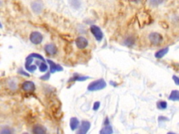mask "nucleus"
Wrapping results in <instances>:
<instances>
[{
    "mask_svg": "<svg viewBox=\"0 0 179 134\" xmlns=\"http://www.w3.org/2000/svg\"><path fill=\"white\" fill-rule=\"evenodd\" d=\"M106 87V83L104 79H99L95 81H93L88 85V90L89 91H98L104 89Z\"/></svg>",
    "mask_w": 179,
    "mask_h": 134,
    "instance_id": "f257e3e1",
    "label": "nucleus"
},
{
    "mask_svg": "<svg viewBox=\"0 0 179 134\" xmlns=\"http://www.w3.org/2000/svg\"><path fill=\"white\" fill-rule=\"evenodd\" d=\"M149 39L152 45H157L160 44L163 41V37L160 34L157 32L150 33L149 36Z\"/></svg>",
    "mask_w": 179,
    "mask_h": 134,
    "instance_id": "f03ea898",
    "label": "nucleus"
},
{
    "mask_svg": "<svg viewBox=\"0 0 179 134\" xmlns=\"http://www.w3.org/2000/svg\"><path fill=\"white\" fill-rule=\"evenodd\" d=\"M90 32H92L93 36L95 37L97 41H102L103 39V33H102L101 29H100L98 26L96 25H92L90 27Z\"/></svg>",
    "mask_w": 179,
    "mask_h": 134,
    "instance_id": "7ed1b4c3",
    "label": "nucleus"
},
{
    "mask_svg": "<svg viewBox=\"0 0 179 134\" xmlns=\"http://www.w3.org/2000/svg\"><path fill=\"white\" fill-rule=\"evenodd\" d=\"M30 39L32 44L35 45L40 44L43 41V36L41 34L38 32H33L30 34Z\"/></svg>",
    "mask_w": 179,
    "mask_h": 134,
    "instance_id": "20e7f679",
    "label": "nucleus"
},
{
    "mask_svg": "<svg viewBox=\"0 0 179 134\" xmlns=\"http://www.w3.org/2000/svg\"><path fill=\"white\" fill-rule=\"evenodd\" d=\"M31 7H32L33 12H34L35 13H40L44 9V3L41 0H36L32 2Z\"/></svg>",
    "mask_w": 179,
    "mask_h": 134,
    "instance_id": "39448f33",
    "label": "nucleus"
},
{
    "mask_svg": "<svg viewBox=\"0 0 179 134\" xmlns=\"http://www.w3.org/2000/svg\"><path fill=\"white\" fill-rule=\"evenodd\" d=\"M76 45L78 48L84 49L88 45V41L83 37H79L76 39Z\"/></svg>",
    "mask_w": 179,
    "mask_h": 134,
    "instance_id": "423d86ee",
    "label": "nucleus"
},
{
    "mask_svg": "<svg viewBox=\"0 0 179 134\" xmlns=\"http://www.w3.org/2000/svg\"><path fill=\"white\" fill-rule=\"evenodd\" d=\"M48 63L50 64V73H53L56 71H62L63 70V67H62L59 64H57L55 63H54L53 62L52 60H50V59H47Z\"/></svg>",
    "mask_w": 179,
    "mask_h": 134,
    "instance_id": "0eeeda50",
    "label": "nucleus"
},
{
    "mask_svg": "<svg viewBox=\"0 0 179 134\" xmlns=\"http://www.w3.org/2000/svg\"><path fill=\"white\" fill-rule=\"evenodd\" d=\"M22 88L25 92H32L35 90V85L32 81H25L23 83Z\"/></svg>",
    "mask_w": 179,
    "mask_h": 134,
    "instance_id": "6e6552de",
    "label": "nucleus"
},
{
    "mask_svg": "<svg viewBox=\"0 0 179 134\" xmlns=\"http://www.w3.org/2000/svg\"><path fill=\"white\" fill-rule=\"evenodd\" d=\"M90 128V123L88 121H83L77 134H86Z\"/></svg>",
    "mask_w": 179,
    "mask_h": 134,
    "instance_id": "1a4fd4ad",
    "label": "nucleus"
},
{
    "mask_svg": "<svg viewBox=\"0 0 179 134\" xmlns=\"http://www.w3.org/2000/svg\"><path fill=\"white\" fill-rule=\"evenodd\" d=\"M45 51L50 55H53L57 53V47L54 44H47L44 48Z\"/></svg>",
    "mask_w": 179,
    "mask_h": 134,
    "instance_id": "9d476101",
    "label": "nucleus"
},
{
    "mask_svg": "<svg viewBox=\"0 0 179 134\" xmlns=\"http://www.w3.org/2000/svg\"><path fill=\"white\" fill-rule=\"evenodd\" d=\"M34 134H46V129L41 125H36L33 129Z\"/></svg>",
    "mask_w": 179,
    "mask_h": 134,
    "instance_id": "9b49d317",
    "label": "nucleus"
},
{
    "mask_svg": "<svg viewBox=\"0 0 179 134\" xmlns=\"http://www.w3.org/2000/svg\"><path fill=\"white\" fill-rule=\"evenodd\" d=\"M169 51V48H163V49H161L158 50V51L156 52V54H155V57H156L157 59H160L162 58Z\"/></svg>",
    "mask_w": 179,
    "mask_h": 134,
    "instance_id": "f8f14e48",
    "label": "nucleus"
},
{
    "mask_svg": "<svg viewBox=\"0 0 179 134\" xmlns=\"http://www.w3.org/2000/svg\"><path fill=\"white\" fill-rule=\"evenodd\" d=\"M169 99L173 101H176V100H179V91L178 90H173L171 92L170 95L169 97Z\"/></svg>",
    "mask_w": 179,
    "mask_h": 134,
    "instance_id": "ddd939ff",
    "label": "nucleus"
},
{
    "mask_svg": "<svg viewBox=\"0 0 179 134\" xmlns=\"http://www.w3.org/2000/svg\"><path fill=\"white\" fill-rule=\"evenodd\" d=\"M78 124H79V122H78V119L76 117H72L70 119V127L71 130H75L76 129H77Z\"/></svg>",
    "mask_w": 179,
    "mask_h": 134,
    "instance_id": "4468645a",
    "label": "nucleus"
},
{
    "mask_svg": "<svg viewBox=\"0 0 179 134\" xmlns=\"http://www.w3.org/2000/svg\"><path fill=\"white\" fill-rule=\"evenodd\" d=\"M88 78H89L88 76H81L78 74H75L70 81H84L88 80Z\"/></svg>",
    "mask_w": 179,
    "mask_h": 134,
    "instance_id": "2eb2a0df",
    "label": "nucleus"
},
{
    "mask_svg": "<svg viewBox=\"0 0 179 134\" xmlns=\"http://www.w3.org/2000/svg\"><path fill=\"white\" fill-rule=\"evenodd\" d=\"M113 133V129L112 126L109 125H106L104 128H103L100 131V134H112Z\"/></svg>",
    "mask_w": 179,
    "mask_h": 134,
    "instance_id": "dca6fc26",
    "label": "nucleus"
},
{
    "mask_svg": "<svg viewBox=\"0 0 179 134\" xmlns=\"http://www.w3.org/2000/svg\"><path fill=\"white\" fill-rule=\"evenodd\" d=\"M157 108L160 110H164L167 108V103L164 100H160V101H158L157 104Z\"/></svg>",
    "mask_w": 179,
    "mask_h": 134,
    "instance_id": "f3484780",
    "label": "nucleus"
},
{
    "mask_svg": "<svg viewBox=\"0 0 179 134\" xmlns=\"http://www.w3.org/2000/svg\"><path fill=\"white\" fill-rule=\"evenodd\" d=\"M70 3L71 4V6L76 9H79V7L81 6V2L80 1H78V0H70Z\"/></svg>",
    "mask_w": 179,
    "mask_h": 134,
    "instance_id": "a211bd4d",
    "label": "nucleus"
},
{
    "mask_svg": "<svg viewBox=\"0 0 179 134\" xmlns=\"http://www.w3.org/2000/svg\"><path fill=\"white\" fill-rule=\"evenodd\" d=\"M164 0H149V4L152 6H157L163 2Z\"/></svg>",
    "mask_w": 179,
    "mask_h": 134,
    "instance_id": "6ab92c4d",
    "label": "nucleus"
},
{
    "mask_svg": "<svg viewBox=\"0 0 179 134\" xmlns=\"http://www.w3.org/2000/svg\"><path fill=\"white\" fill-rule=\"evenodd\" d=\"M39 70L41 72H46L48 70V66L46 64H45L44 62H42L41 64L39 65Z\"/></svg>",
    "mask_w": 179,
    "mask_h": 134,
    "instance_id": "aec40b11",
    "label": "nucleus"
},
{
    "mask_svg": "<svg viewBox=\"0 0 179 134\" xmlns=\"http://www.w3.org/2000/svg\"><path fill=\"white\" fill-rule=\"evenodd\" d=\"M0 134H12V131L9 128L2 129Z\"/></svg>",
    "mask_w": 179,
    "mask_h": 134,
    "instance_id": "412c9836",
    "label": "nucleus"
},
{
    "mask_svg": "<svg viewBox=\"0 0 179 134\" xmlns=\"http://www.w3.org/2000/svg\"><path fill=\"white\" fill-rule=\"evenodd\" d=\"M134 43V39H133V38H128L127 39V40L125 41V44H127V45H133Z\"/></svg>",
    "mask_w": 179,
    "mask_h": 134,
    "instance_id": "4be33fe9",
    "label": "nucleus"
},
{
    "mask_svg": "<svg viewBox=\"0 0 179 134\" xmlns=\"http://www.w3.org/2000/svg\"><path fill=\"white\" fill-rule=\"evenodd\" d=\"M50 74H51V73H47L46 75H44V76H42L40 78L41 79V80H48V79L50 78Z\"/></svg>",
    "mask_w": 179,
    "mask_h": 134,
    "instance_id": "5701e85b",
    "label": "nucleus"
},
{
    "mask_svg": "<svg viewBox=\"0 0 179 134\" xmlns=\"http://www.w3.org/2000/svg\"><path fill=\"white\" fill-rule=\"evenodd\" d=\"M100 106V103L99 102H95L94 104V106H93V110L94 111H97L99 109Z\"/></svg>",
    "mask_w": 179,
    "mask_h": 134,
    "instance_id": "b1692460",
    "label": "nucleus"
},
{
    "mask_svg": "<svg viewBox=\"0 0 179 134\" xmlns=\"http://www.w3.org/2000/svg\"><path fill=\"white\" fill-rule=\"evenodd\" d=\"M173 80L174 81V83H176V85H179V78L178 77V76H173Z\"/></svg>",
    "mask_w": 179,
    "mask_h": 134,
    "instance_id": "393cba45",
    "label": "nucleus"
},
{
    "mask_svg": "<svg viewBox=\"0 0 179 134\" xmlns=\"http://www.w3.org/2000/svg\"><path fill=\"white\" fill-rule=\"evenodd\" d=\"M19 73H20V74H23V75H25V76H28V77H29L30 76V75L28 73H26L25 71H22V70H19Z\"/></svg>",
    "mask_w": 179,
    "mask_h": 134,
    "instance_id": "a878e982",
    "label": "nucleus"
},
{
    "mask_svg": "<svg viewBox=\"0 0 179 134\" xmlns=\"http://www.w3.org/2000/svg\"><path fill=\"white\" fill-rule=\"evenodd\" d=\"M104 124H105V125H106V124H107V125H109V119L108 118L106 119V121H105Z\"/></svg>",
    "mask_w": 179,
    "mask_h": 134,
    "instance_id": "bb28decb",
    "label": "nucleus"
},
{
    "mask_svg": "<svg viewBox=\"0 0 179 134\" xmlns=\"http://www.w3.org/2000/svg\"><path fill=\"white\" fill-rule=\"evenodd\" d=\"M167 134H176V133H174V132H169Z\"/></svg>",
    "mask_w": 179,
    "mask_h": 134,
    "instance_id": "cd10ccee",
    "label": "nucleus"
},
{
    "mask_svg": "<svg viewBox=\"0 0 179 134\" xmlns=\"http://www.w3.org/2000/svg\"><path fill=\"white\" fill-rule=\"evenodd\" d=\"M25 134H26V133H25Z\"/></svg>",
    "mask_w": 179,
    "mask_h": 134,
    "instance_id": "c85d7f7f",
    "label": "nucleus"
}]
</instances>
